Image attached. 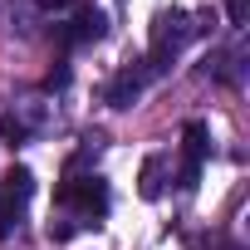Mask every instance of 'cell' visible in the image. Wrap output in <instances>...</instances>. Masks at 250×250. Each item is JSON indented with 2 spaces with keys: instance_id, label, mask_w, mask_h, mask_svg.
<instances>
[{
  "instance_id": "10",
  "label": "cell",
  "mask_w": 250,
  "mask_h": 250,
  "mask_svg": "<svg viewBox=\"0 0 250 250\" xmlns=\"http://www.w3.org/2000/svg\"><path fill=\"white\" fill-rule=\"evenodd\" d=\"M98 152H103V143H98V138H83V143L74 147V157L64 162V177H83V167H93Z\"/></svg>"
},
{
  "instance_id": "12",
  "label": "cell",
  "mask_w": 250,
  "mask_h": 250,
  "mask_svg": "<svg viewBox=\"0 0 250 250\" xmlns=\"http://www.w3.org/2000/svg\"><path fill=\"white\" fill-rule=\"evenodd\" d=\"M64 83H69V64H59V69L49 74V83H44V88H64Z\"/></svg>"
},
{
  "instance_id": "1",
  "label": "cell",
  "mask_w": 250,
  "mask_h": 250,
  "mask_svg": "<svg viewBox=\"0 0 250 250\" xmlns=\"http://www.w3.org/2000/svg\"><path fill=\"white\" fill-rule=\"evenodd\" d=\"M113 206V191L98 172H83V177H64L54 187V211H49V240H74L79 230L98 226Z\"/></svg>"
},
{
  "instance_id": "9",
  "label": "cell",
  "mask_w": 250,
  "mask_h": 250,
  "mask_svg": "<svg viewBox=\"0 0 250 250\" xmlns=\"http://www.w3.org/2000/svg\"><path fill=\"white\" fill-rule=\"evenodd\" d=\"M167 152H152L147 162H143V172H138V191H143V201H157L162 191H167Z\"/></svg>"
},
{
  "instance_id": "5",
  "label": "cell",
  "mask_w": 250,
  "mask_h": 250,
  "mask_svg": "<svg viewBox=\"0 0 250 250\" xmlns=\"http://www.w3.org/2000/svg\"><path fill=\"white\" fill-rule=\"evenodd\" d=\"M103 30H108V20H103L98 5H74L64 20H54V40H59L64 49L93 44V40H103Z\"/></svg>"
},
{
  "instance_id": "2",
  "label": "cell",
  "mask_w": 250,
  "mask_h": 250,
  "mask_svg": "<svg viewBox=\"0 0 250 250\" xmlns=\"http://www.w3.org/2000/svg\"><path fill=\"white\" fill-rule=\"evenodd\" d=\"M196 35H201V25H196V15H191V10H182V5L162 10V15H157V25H152V49H147V59H143V64H147L152 74H167V64H172V59H177Z\"/></svg>"
},
{
  "instance_id": "7",
  "label": "cell",
  "mask_w": 250,
  "mask_h": 250,
  "mask_svg": "<svg viewBox=\"0 0 250 250\" xmlns=\"http://www.w3.org/2000/svg\"><path fill=\"white\" fill-rule=\"evenodd\" d=\"M40 128H44V108L40 103H15L5 118H0V143L5 147H25Z\"/></svg>"
},
{
  "instance_id": "8",
  "label": "cell",
  "mask_w": 250,
  "mask_h": 250,
  "mask_svg": "<svg viewBox=\"0 0 250 250\" xmlns=\"http://www.w3.org/2000/svg\"><path fill=\"white\" fill-rule=\"evenodd\" d=\"M201 74H211V79L240 88V83H245V49H211L206 64H201Z\"/></svg>"
},
{
  "instance_id": "6",
  "label": "cell",
  "mask_w": 250,
  "mask_h": 250,
  "mask_svg": "<svg viewBox=\"0 0 250 250\" xmlns=\"http://www.w3.org/2000/svg\"><path fill=\"white\" fill-rule=\"evenodd\" d=\"M152 79H157V74H152L147 64H128V69H118V74L108 79V88H103V103H108V108H133Z\"/></svg>"
},
{
  "instance_id": "11",
  "label": "cell",
  "mask_w": 250,
  "mask_h": 250,
  "mask_svg": "<svg viewBox=\"0 0 250 250\" xmlns=\"http://www.w3.org/2000/svg\"><path fill=\"white\" fill-rule=\"evenodd\" d=\"M221 5H226V20H230L235 30H240V25L250 20V0H221Z\"/></svg>"
},
{
  "instance_id": "4",
  "label": "cell",
  "mask_w": 250,
  "mask_h": 250,
  "mask_svg": "<svg viewBox=\"0 0 250 250\" xmlns=\"http://www.w3.org/2000/svg\"><path fill=\"white\" fill-rule=\"evenodd\" d=\"M30 196H35V172L30 167H10L5 177H0V240L20 226Z\"/></svg>"
},
{
  "instance_id": "3",
  "label": "cell",
  "mask_w": 250,
  "mask_h": 250,
  "mask_svg": "<svg viewBox=\"0 0 250 250\" xmlns=\"http://www.w3.org/2000/svg\"><path fill=\"white\" fill-rule=\"evenodd\" d=\"M206 157H211V128L201 118H187V128H182V162H177V187L182 191H196Z\"/></svg>"
}]
</instances>
